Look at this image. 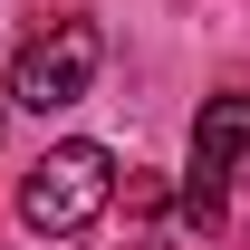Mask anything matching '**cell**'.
<instances>
[{"label": "cell", "instance_id": "2", "mask_svg": "<svg viewBox=\"0 0 250 250\" xmlns=\"http://www.w3.org/2000/svg\"><path fill=\"white\" fill-rule=\"evenodd\" d=\"M96 67H106L96 20H48V29H39V39H20V58H10V106L58 116V106H77V96L96 87Z\"/></svg>", "mask_w": 250, "mask_h": 250}, {"label": "cell", "instance_id": "4", "mask_svg": "<svg viewBox=\"0 0 250 250\" xmlns=\"http://www.w3.org/2000/svg\"><path fill=\"white\" fill-rule=\"evenodd\" d=\"M241 173H250V164H241Z\"/></svg>", "mask_w": 250, "mask_h": 250}, {"label": "cell", "instance_id": "1", "mask_svg": "<svg viewBox=\"0 0 250 250\" xmlns=\"http://www.w3.org/2000/svg\"><path fill=\"white\" fill-rule=\"evenodd\" d=\"M106 192H116V154L106 145H48V154L20 173V221L67 241V231H87L106 212Z\"/></svg>", "mask_w": 250, "mask_h": 250}, {"label": "cell", "instance_id": "3", "mask_svg": "<svg viewBox=\"0 0 250 250\" xmlns=\"http://www.w3.org/2000/svg\"><path fill=\"white\" fill-rule=\"evenodd\" d=\"M250 164V96H212L202 125H192V183H183V221L212 231L221 221V183Z\"/></svg>", "mask_w": 250, "mask_h": 250}]
</instances>
